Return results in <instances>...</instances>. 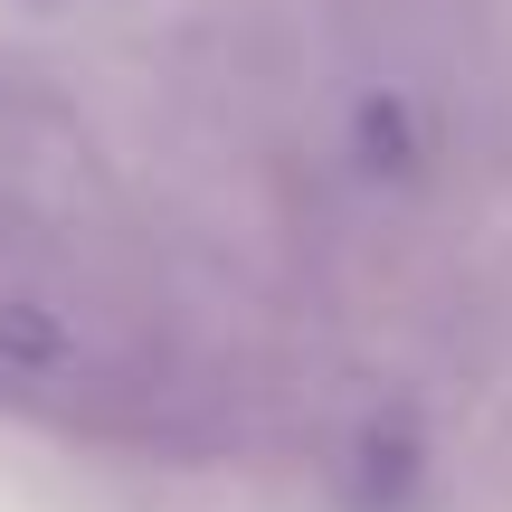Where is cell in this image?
I'll list each match as a JSON object with an SVG mask.
<instances>
[{"label": "cell", "mask_w": 512, "mask_h": 512, "mask_svg": "<svg viewBox=\"0 0 512 512\" xmlns=\"http://www.w3.org/2000/svg\"><path fill=\"white\" fill-rule=\"evenodd\" d=\"M313 389L361 399L238 114H105L0 67V418L219 456L294 427Z\"/></svg>", "instance_id": "6da1fadb"}]
</instances>
